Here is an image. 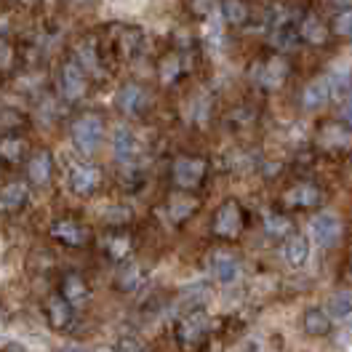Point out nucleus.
I'll return each mask as SVG.
<instances>
[{"instance_id": "c756f323", "label": "nucleus", "mask_w": 352, "mask_h": 352, "mask_svg": "<svg viewBox=\"0 0 352 352\" xmlns=\"http://www.w3.org/2000/svg\"><path fill=\"white\" fill-rule=\"evenodd\" d=\"M339 115H342V120H347V123L352 126V99H347V102H344V107H342V112H339Z\"/></svg>"}, {"instance_id": "393cba45", "label": "nucleus", "mask_w": 352, "mask_h": 352, "mask_svg": "<svg viewBox=\"0 0 352 352\" xmlns=\"http://www.w3.org/2000/svg\"><path fill=\"white\" fill-rule=\"evenodd\" d=\"M305 35H307V41H312V43H320L323 41V27H320V22L309 16L307 24H305Z\"/></svg>"}, {"instance_id": "20e7f679", "label": "nucleus", "mask_w": 352, "mask_h": 352, "mask_svg": "<svg viewBox=\"0 0 352 352\" xmlns=\"http://www.w3.org/2000/svg\"><path fill=\"white\" fill-rule=\"evenodd\" d=\"M211 275L219 280V283H232L238 275H241V262L238 256H232L230 251H217L211 256Z\"/></svg>"}, {"instance_id": "cd10ccee", "label": "nucleus", "mask_w": 352, "mask_h": 352, "mask_svg": "<svg viewBox=\"0 0 352 352\" xmlns=\"http://www.w3.org/2000/svg\"><path fill=\"white\" fill-rule=\"evenodd\" d=\"M86 294V288H83V283L78 280V278H67V296L69 299H78V296H83Z\"/></svg>"}, {"instance_id": "4468645a", "label": "nucleus", "mask_w": 352, "mask_h": 352, "mask_svg": "<svg viewBox=\"0 0 352 352\" xmlns=\"http://www.w3.org/2000/svg\"><path fill=\"white\" fill-rule=\"evenodd\" d=\"M329 312L331 318H350L352 315V288H342L329 299Z\"/></svg>"}, {"instance_id": "f8f14e48", "label": "nucleus", "mask_w": 352, "mask_h": 352, "mask_svg": "<svg viewBox=\"0 0 352 352\" xmlns=\"http://www.w3.org/2000/svg\"><path fill=\"white\" fill-rule=\"evenodd\" d=\"M288 75V65L283 59H270L262 69V86L264 88H278Z\"/></svg>"}, {"instance_id": "c85d7f7f", "label": "nucleus", "mask_w": 352, "mask_h": 352, "mask_svg": "<svg viewBox=\"0 0 352 352\" xmlns=\"http://www.w3.org/2000/svg\"><path fill=\"white\" fill-rule=\"evenodd\" d=\"M118 352H144V344L136 342V339H123V342L118 344Z\"/></svg>"}, {"instance_id": "2eb2a0df", "label": "nucleus", "mask_w": 352, "mask_h": 352, "mask_svg": "<svg viewBox=\"0 0 352 352\" xmlns=\"http://www.w3.org/2000/svg\"><path fill=\"white\" fill-rule=\"evenodd\" d=\"M144 104V91L139 86H126L120 94H118V107L123 112H139Z\"/></svg>"}, {"instance_id": "7c9ffc66", "label": "nucleus", "mask_w": 352, "mask_h": 352, "mask_svg": "<svg viewBox=\"0 0 352 352\" xmlns=\"http://www.w3.org/2000/svg\"><path fill=\"white\" fill-rule=\"evenodd\" d=\"M62 352H88V350L78 347V344H69V347H62Z\"/></svg>"}, {"instance_id": "ddd939ff", "label": "nucleus", "mask_w": 352, "mask_h": 352, "mask_svg": "<svg viewBox=\"0 0 352 352\" xmlns=\"http://www.w3.org/2000/svg\"><path fill=\"white\" fill-rule=\"evenodd\" d=\"M283 256L291 267H305L309 259V241L307 238H294L291 243H286Z\"/></svg>"}, {"instance_id": "bb28decb", "label": "nucleus", "mask_w": 352, "mask_h": 352, "mask_svg": "<svg viewBox=\"0 0 352 352\" xmlns=\"http://www.w3.org/2000/svg\"><path fill=\"white\" fill-rule=\"evenodd\" d=\"M51 312H54V323H56V326H62V323L67 320V302L54 299V302H51Z\"/></svg>"}, {"instance_id": "6ab92c4d", "label": "nucleus", "mask_w": 352, "mask_h": 352, "mask_svg": "<svg viewBox=\"0 0 352 352\" xmlns=\"http://www.w3.org/2000/svg\"><path fill=\"white\" fill-rule=\"evenodd\" d=\"M54 232H56L59 238H65V243H69V245H80V243L86 241V232H83L80 227H75L72 221H62V224H56V227H54Z\"/></svg>"}, {"instance_id": "f3484780", "label": "nucleus", "mask_w": 352, "mask_h": 352, "mask_svg": "<svg viewBox=\"0 0 352 352\" xmlns=\"http://www.w3.org/2000/svg\"><path fill=\"white\" fill-rule=\"evenodd\" d=\"M48 176H51V157L45 153L35 155V157L30 160V179H32L35 184H43V182H48Z\"/></svg>"}, {"instance_id": "4be33fe9", "label": "nucleus", "mask_w": 352, "mask_h": 352, "mask_svg": "<svg viewBox=\"0 0 352 352\" xmlns=\"http://www.w3.org/2000/svg\"><path fill=\"white\" fill-rule=\"evenodd\" d=\"M192 208H195V203H192L190 198H176L174 203H171V217L182 221L190 211H192Z\"/></svg>"}, {"instance_id": "f257e3e1", "label": "nucleus", "mask_w": 352, "mask_h": 352, "mask_svg": "<svg viewBox=\"0 0 352 352\" xmlns=\"http://www.w3.org/2000/svg\"><path fill=\"white\" fill-rule=\"evenodd\" d=\"M102 139H104V123L96 115H83L80 120H75V126H72V142H75V147L80 153L86 155L96 153L99 144H102Z\"/></svg>"}, {"instance_id": "b1692460", "label": "nucleus", "mask_w": 352, "mask_h": 352, "mask_svg": "<svg viewBox=\"0 0 352 352\" xmlns=\"http://www.w3.org/2000/svg\"><path fill=\"white\" fill-rule=\"evenodd\" d=\"M333 30H336L339 35H344V38H352V11L339 14V19L333 22Z\"/></svg>"}, {"instance_id": "a211bd4d", "label": "nucleus", "mask_w": 352, "mask_h": 352, "mask_svg": "<svg viewBox=\"0 0 352 352\" xmlns=\"http://www.w3.org/2000/svg\"><path fill=\"white\" fill-rule=\"evenodd\" d=\"M27 198V187L24 184H8L3 192H0V208H16L22 206Z\"/></svg>"}, {"instance_id": "6e6552de", "label": "nucleus", "mask_w": 352, "mask_h": 352, "mask_svg": "<svg viewBox=\"0 0 352 352\" xmlns=\"http://www.w3.org/2000/svg\"><path fill=\"white\" fill-rule=\"evenodd\" d=\"M83 91H86V78H83L80 67L67 65L62 69V94H65L67 99H80Z\"/></svg>"}, {"instance_id": "aec40b11", "label": "nucleus", "mask_w": 352, "mask_h": 352, "mask_svg": "<svg viewBox=\"0 0 352 352\" xmlns=\"http://www.w3.org/2000/svg\"><path fill=\"white\" fill-rule=\"evenodd\" d=\"M224 22H232V24H241L245 19V8H243L241 0H227L224 3Z\"/></svg>"}, {"instance_id": "5701e85b", "label": "nucleus", "mask_w": 352, "mask_h": 352, "mask_svg": "<svg viewBox=\"0 0 352 352\" xmlns=\"http://www.w3.org/2000/svg\"><path fill=\"white\" fill-rule=\"evenodd\" d=\"M203 326H206V323H203L200 318H195V320H190V323H187V326L182 329V339H184V342H187L190 336H192V339H200V336L206 333V329H203Z\"/></svg>"}, {"instance_id": "9d476101", "label": "nucleus", "mask_w": 352, "mask_h": 352, "mask_svg": "<svg viewBox=\"0 0 352 352\" xmlns=\"http://www.w3.org/2000/svg\"><path fill=\"white\" fill-rule=\"evenodd\" d=\"M320 142L329 147V150H347L352 147V131L344 126H326Z\"/></svg>"}, {"instance_id": "1a4fd4ad", "label": "nucleus", "mask_w": 352, "mask_h": 352, "mask_svg": "<svg viewBox=\"0 0 352 352\" xmlns=\"http://www.w3.org/2000/svg\"><path fill=\"white\" fill-rule=\"evenodd\" d=\"M283 200L294 208H307V206H315L320 200V192H318L315 184H296L283 195Z\"/></svg>"}, {"instance_id": "9b49d317", "label": "nucleus", "mask_w": 352, "mask_h": 352, "mask_svg": "<svg viewBox=\"0 0 352 352\" xmlns=\"http://www.w3.org/2000/svg\"><path fill=\"white\" fill-rule=\"evenodd\" d=\"M305 331H307L309 336H323V333H329L331 331V315L320 307L307 309V315H305Z\"/></svg>"}, {"instance_id": "0eeeda50", "label": "nucleus", "mask_w": 352, "mask_h": 352, "mask_svg": "<svg viewBox=\"0 0 352 352\" xmlns=\"http://www.w3.org/2000/svg\"><path fill=\"white\" fill-rule=\"evenodd\" d=\"M99 168H94V166H78V168H72V174H69V184H72V190L78 192V195H88V192H94L96 190V184H99Z\"/></svg>"}, {"instance_id": "dca6fc26", "label": "nucleus", "mask_w": 352, "mask_h": 352, "mask_svg": "<svg viewBox=\"0 0 352 352\" xmlns=\"http://www.w3.org/2000/svg\"><path fill=\"white\" fill-rule=\"evenodd\" d=\"M136 153V139H133V133L129 129H118L115 131V155L120 157V160H129L133 157Z\"/></svg>"}, {"instance_id": "f03ea898", "label": "nucleus", "mask_w": 352, "mask_h": 352, "mask_svg": "<svg viewBox=\"0 0 352 352\" xmlns=\"http://www.w3.org/2000/svg\"><path fill=\"white\" fill-rule=\"evenodd\" d=\"M309 235L320 248H333L342 241V221H339L336 214H329V211L318 214L309 224Z\"/></svg>"}, {"instance_id": "39448f33", "label": "nucleus", "mask_w": 352, "mask_h": 352, "mask_svg": "<svg viewBox=\"0 0 352 352\" xmlns=\"http://www.w3.org/2000/svg\"><path fill=\"white\" fill-rule=\"evenodd\" d=\"M241 221H243V214L241 208H238V203H224L219 211H217V217H214V232L230 238V235H235L241 230Z\"/></svg>"}, {"instance_id": "423d86ee", "label": "nucleus", "mask_w": 352, "mask_h": 352, "mask_svg": "<svg viewBox=\"0 0 352 352\" xmlns=\"http://www.w3.org/2000/svg\"><path fill=\"white\" fill-rule=\"evenodd\" d=\"M331 96H333V86H331V78H318V80H312L307 88H305V94H302V104L307 107V110H318V107H323L326 102H329Z\"/></svg>"}, {"instance_id": "412c9836", "label": "nucleus", "mask_w": 352, "mask_h": 352, "mask_svg": "<svg viewBox=\"0 0 352 352\" xmlns=\"http://www.w3.org/2000/svg\"><path fill=\"white\" fill-rule=\"evenodd\" d=\"M264 227L272 232V235H286L288 230H291V221L286 217H278V214H270L267 219H264Z\"/></svg>"}, {"instance_id": "7ed1b4c3", "label": "nucleus", "mask_w": 352, "mask_h": 352, "mask_svg": "<svg viewBox=\"0 0 352 352\" xmlns=\"http://www.w3.org/2000/svg\"><path fill=\"white\" fill-rule=\"evenodd\" d=\"M206 174V163L198 157H179L174 163V179L179 187H195Z\"/></svg>"}, {"instance_id": "a878e982", "label": "nucleus", "mask_w": 352, "mask_h": 352, "mask_svg": "<svg viewBox=\"0 0 352 352\" xmlns=\"http://www.w3.org/2000/svg\"><path fill=\"white\" fill-rule=\"evenodd\" d=\"M0 352H30L24 347L19 339H14V336H3L0 333Z\"/></svg>"}]
</instances>
